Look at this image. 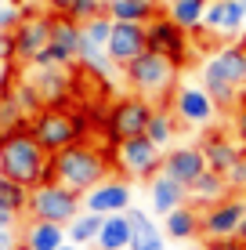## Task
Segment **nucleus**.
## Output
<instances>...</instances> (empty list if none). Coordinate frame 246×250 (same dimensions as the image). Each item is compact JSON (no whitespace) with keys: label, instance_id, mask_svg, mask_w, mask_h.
I'll return each mask as SVG.
<instances>
[{"label":"nucleus","instance_id":"1","mask_svg":"<svg viewBox=\"0 0 246 250\" xmlns=\"http://www.w3.org/2000/svg\"><path fill=\"white\" fill-rule=\"evenodd\" d=\"M113 174V156L98 145H87V142H73L65 149L51 152V182L73 188V192H87L95 188L101 178Z\"/></svg>","mask_w":246,"mask_h":250},{"label":"nucleus","instance_id":"2","mask_svg":"<svg viewBox=\"0 0 246 250\" xmlns=\"http://www.w3.org/2000/svg\"><path fill=\"white\" fill-rule=\"evenodd\" d=\"M0 174L22 182L25 188L51 178V152L37 142V134L29 127L0 134Z\"/></svg>","mask_w":246,"mask_h":250},{"label":"nucleus","instance_id":"3","mask_svg":"<svg viewBox=\"0 0 246 250\" xmlns=\"http://www.w3.org/2000/svg\"><path fill=\"white\" fill-rule=\"evenodd\" d=\"M177 73H181V65L170 62L167 55H159V51H152V47H145L138 58H131L123 65V80L131 87V94L152 102V105H170V94L181 83Z\"/></svg>","mask_w":246,"mask_h":250},{"label":"nucleus","instance_id":"4","mask_svg":"<svg viewBox=\"0 0 246 250\" xmlns=\"http://www.w3.org/2000/svg\"><path fill=\"white\" fill-rule=\"evenodd\" d=\"M29 131L37 134V142L47 152H58L73 142H83L87 134V120L80 113H73L69 105H44L37 116L29 120Z\"/></svg>","mask_w":246,"mask_h":250},{"label":"nucleus","instance_id":"5","mask_svg":"<svg viewBox=\"0 0 246 250\" xmlns=\"http://www.w3.org/2000/svg\"><path fill=\"white\" fill-rule=\"evenodd\" d=\"M109 156H113V170L123 174L127 182H149L159 170V163H163V149H159L149 134H138V138L113 142V152H109Z\"/></svg>","mask_w":246,"mask_h":250},{"label":"nucleus","instance_id":"6","mask_svg":"<svg viewBox=\"0 0 246 250\" xmlns=\"http://www.w3.org/2000/svg\"><path fill=\"white\" fill-rule=\"evenodd\" d=\"M80 192L58 185V182H40L29 188V203H25V218H40V221H58V225H69L80 214Z\"/></svg>","mask_w":246,"mask_h":250},{"label":"nucleus","instance_id":"7","mask_svg":"<svg viewBox=\"0 0 246 250\" xmlns=\"http://www.w3.org/2000/svg\"><path fill=\"white\" fill-rule=\"evenodd\" d=\"M199 73H203V83H228V87L246 94V44L228 40V44L214 47Z\"/></svg>","mask_w":246,"mask_h":250},{"label":"nucleus","instance_id":"8","mask_svg":"<svg viewBox=\"0 0 246 250\" xmlns=\"http://www.w3.org/2000/svg\"><path fill=\"white\" fill-rule=\"evenodd\" d=\"M145 37H149V47L159 51V55H167L170 62H177V65H189L192 62V51H196L192 33L181 29L174 19H167L163 11H159L156 19L145 22Z\"/></svg>","mask_w":246,"mask_h":250},{"label":"nucleus","instance_id":"9","mask_svg":"<svg viewBox=\"0 0 246 250\" xmlns=\"http://www.w3.org/2000/svg\"><path fill=\"white\" fill-rule=\"evenodd\" d=\"M149 116H152V102L138 98V94H123V98H116L113 109H109V116H105L109 142H123V138L145 134Z\"/></svg>","mask_w":246,"mask_h":250},{"label":"nucleus","instance_id":"10","mask_svg":"<svg viewBox=\"0 0 246 250\" xmlns=\"http://www.w3.org/2000/svg\"><path fill=\"white\" fill-rule=\"evenodd\" d=\"M15 37V62L29 65L51 40V11H37V4L22 7V22L11 29Z\"/></svg>","mask_w":246,"mask_h":250},{"label":"nucleus","instance_id":"11","mask_svg":"<svg viewBox=\"0 0 246 250\" xmlns=\"http://www.w3.org/2000/svg\"><path fill=\"white\" fill-rule=\"evenodd\" d=\"M246 218V192H228L225 200L203 207V218H199V236L207 239H228L235 236Z\"/></svg>","mask_w":246,"mask_h":250},{"label":"nucleus","instance_id":"12","mask_svg":"<svg viewBox=\"0 0 246 250\" xmlns=\"http://www.w3.org/2000/svg\"><path fill=\"white\" fill-rule=\"evenodd\" d=\"M170 109L177 116V124L185 127H214L217 120V105L210 102V94L203 83H177L174 94H170Z\"/></svg>","mask_w":246,"mask_h":250},{"label":"nucleus","instance_id":"13","mask_svg":"<svg viewBox=\"0 0 246 250\" xmlns=\"http://www.w3.org/2000/svg\"><path fill=\"white\" fill-rule=\"evenodd\" d=\"M25 80L37 87L44 105H65L73 91V65H25Z\"/></svg>","mask_w":246,"mask_h":250},{"label":"nucleus","instance_id":"14","mask_svg":"<svg viewBox=\"0 0 246 250\" xmlns=\"http://www.w3.org/2000/svg\"><path fill=\"white\" fill-rule=\"evenodd\" d=\"M246 29V11L243 0H210L203 15V29L210 40H239Z\"/></svg>","mask_w":246,"mask_h":250},{"label":"nucleus","instance_id":"15","mask_svg":"<svg viewBox=\"0 0 246 250\" xmlns=\"http://www.w3.org/2000/svg\"><path fill=\"white\" fill-rule=\"evenodd\" d=\"M80 203H83V210H91V214H120V210L131 207V185H127L123 174H109V178H101L95 188H87V192L80 196Z\"/></svg>","mask_w":246,"mask_h":250},{"label":"nucleus","instance_id":"16","mask_svg":"<svg viewBox=\"0 0 246 250\" xmlns=\"http://www.w3.org/2000/svg\"><path fill=\"white\" fill-rule=\"evenodd\" d=\"M149 47V37H145V22H113V33H109V58L116 65H127L131 58H138L141 51Z\"/></svg>","mask_w":246,"mask_h":250},{"label":"nucleus","instance_id":"17","mask_svg":"<svg viewBox=\"0 0 246 250\" xmlns=\"http://www.w3.org/2000/svg\"><path fill=\"white\" fill-rule=\"evenodd\" d=\"M199 149H203L207 167H210V170H221V174H228V167H232V163L246 152L243 145L235 142V134H232V131H221V127H210V131L203 134Z\"/></svg>","mask_w":246,"mask_h":250},{"label":"nucleus","instance_id":"18","mask_svg":"<svg viewBox=\"0 0 246 250\" xmlns=\"http://www.w3.org/2000/svg\"><path fill=\"white\" fill-rule=\"evenodd\" d=\"M159 170H163V174H170V178H177L181 185H192L203 170H207V160H203V149H199V145H181V149L163 152Z\"/></svg>","mask_w":246,"mask_h":250},{"label":"nucleus","instance_id":"19","mask_svg":"<svg viewBox=\"0 0 246 250\" xmlns=\"http://www.w3.org/2000/svg\"><path fill=\"white\" fill-rule=\"evenodd\" d=\"M149 200H152V210L167 218L174 207L189 203V185H181L177 178L163 174V170H156V174L149 178Z\"/></svg>","mask_w":246,"mask_h":250},{"label":"nucleus","instance_id":"20","mask_svg":"<svg viewBox=\"0 0 246 250\" xmlns=\"http://www.w3.org/2000/svg\"><path fill=\"white\" fill-rule=\"evenodd\" d=\"M19 243L25 250H58L65 243V225L58 221H40V218H29L22 229V239Z\"/></svg>","mask_w":246,"mask_h":250},{"label":"nucleus","instance_id":"21","mask_svg":"<svg viewBox=\"0 0 246 250\" xmlns=\"http://www.w3.org/2000/svg\"><path fill=\"white\" fill-rule=\"evenodd\" d=\"M127 218H131V250H163V229L145 210L127 207Z\"/></svg>","mask_w":246,"mask_h":250},{"label":"nucleus","instance_id":"22","mask_svg":"<svg viewBox=\"0 0 246 250\" xmlns=\"http://www.w3.org/2000/svg\"><path fill=\"white\" fill-rule=\"evenodd\" d=\"M228 192H232L228 178L221 174V170H210V167L203 170V174H199L192 185H189V200H192V203H199V207H210V203L225 200Z\"/></svg>","mask_w":246,"mask_h":250},{"label":"nucleus","instance_id":"23","mask_svg":"<svg viewBox=\"0 0 246 250\" xmlns=\"http://www.w3.org/2000/svg\"><path fill=\"white\" fill-rule=\"evenodd\" d=\"M95 243H98V250H131V218H127V210L105 214Z\"/></svg>","mask_w":246,"mask_h":250},{"label":"nucleus","instance_id":"24","mask_svg":"<svg viewBox=\"0 0 246 250\" xmlns=\"http://www.w3.org/2000/svg\"><path fill=\"white\" fill-rule=\"evenodd\" d=\"M199 218H203V210H196L192 203L174 207V210L167 214V221H163V236H170V239H196L199 236Z\"/></svg>","mask_w":246,"mask_h":250},{"label":"nucleus","instance_id":"25","mask_svg":"<svg viewBox=\"0 0 246 250\" xmlns=\"http://www.w3.org/2000/svg\"><path fill=\"white\" fill-rule=\"evenodd\" d=\"M76 65H83L101 83H113L116 73H120V65L109 58V51L105 47H95V44H80V58H76Z\"/></svg>","mask_w":246,"mask_h":250},{"label":"nucleus","instance_id":"26","mask_svg":"<svg viewBox=\"0 0 246 250\" xmlns=\"http://www.w3.org/2000/svg\"><path fill=\"white\" fill-rule=\"evenodd\" d=\"M207 4L210 0H167L163 15L167 19H174L181 29H189L192 37L203 29V15H207Z\"/></svg>","mask_w":246,"mask_h":250},{"label":"nucleus","instance_id":"27","mask_svg":"<svg viewBox=\"0 0 246 250\" xmlns=\"http://www.w3.org/2000/svg\"><path fill=\"white\" fill-rule=\"evenodd\" d=\"M47 44L62 47L76 62V58H80V22H73L69 15H51V40Z\"/></svg>","mask_w":246,"mask_h":250},{"label":"nucleus","instance_id":"28","mask_svg":"<svg viewBox=\"0 0 246 250\" xmlns=\"http://www.w3.org/2000/svg\"><path fill=\"white\" fill-rule=\"evenodd\" d=\"M105 15L113 22H149L159 15V7L149 0H105Z\"/></svg>","mask_w":246,"mask_h":250},{"label":"nucleus","instance_id":"29","mask_svg":"<svg viewBox=\"0 0 246 250\" xmlns=\"http://www.w3.org/2000/svg\"><path fill=\"white\" fill-rule=\"evenodd\" d=\"M177 127H181V124H177V116H174V109H170V105H152V116H149L145 134L159 145V149H167V145L174 142Z\"/></svg>","mask_w":246,"mask_h":250},{"label":"nucleus","instance_id":"30","mask_svg":"<svg viewBox=\"0 0 246 250\" xmlns=\"http://www.w3.org/2000/svg\"><path fill=\"white\" fill-rule=\"evenodd\" d=\"M101 221H105V214H91V210L76 214L69 225H65V239H69V243H76V247L95 243L98 232H101Z\"/></svg>","mask_w":246,"mask_h":250},{"label":"nucleus","instance_id":"31","mask_svg":"<svg viewBox=\"0 0 246 250\" xmlns=\"http://www.w3.org/2000/svg\"><path fill=\"white\" fill-rule=\"evenodd\" d=\"M19 127H29V116H25L22 105L15 102L11 87H0V134L4 131H19Z\"/></svg>","mask_w":246,"mask_h":250},{"label":"nucleus","instance_id":"32","mask_svg":"<svg viewBox=\"0 0 246 250\" xmlns=\"http://www.w3.org/2000/svg\"><path fill=\"white\" fill-rule=\"evenodd\" d=\"M25 203H29V188L22 182H15V178L0 174V207H7L15 214H25Z\"/></svg>","mask_w":246,"mask_h":250},{"label":"nucleus","instance_id":"33","mask_svg":"<svg viewBox=\"0 0 246 250\" xmlns=\"http://www.w3.org/2000/svg\"><path fill=\"white\" fill-rule=\"evenodd\" d=\"M109 33H113V19L101 11V15H95L91 22H83V25H80V44L105 47V44H109Z\"/></svg>","mask_w":246,"mask_h":250},{"label":"nucleus","instance_id":"34","mask_svg":"<svg viewBox=\"0 0 246 250\" xmlns=\"http://www.w3.org/2000/svg\"><path fill=\"white\" fill-rule=\"evenodd\" d=\"M11 94H15V102H19L22 105V113L25 116H37L40 109H44V102H40V94H37V87H33L29 80H25V76H19V80H11Z\"/></svg>","mask_w":246,"mask_h":250},{"label":"nucleus","instance_id":"35","mask_svg":"<svg viewBox=\"0 0 246 250\" xmlns=\"http://www.w3.org/2000/svg\"><path fill=\"white\" fill-rule=\"evenodd\" d=\"M101 11H105V0H76L73 11H69V19L83 25V22L95 19V15H101Z\"/></svg>","mask_w":246,"mask_h":250},{"label":"nucleus","instance_id":"36","mask_svg":"<svg viewBox=\"0 0 246 250\" xmlns=\"http://www.w3.org/2000/svg\"><path fill=\"white\" fill-rule=\"evenodd\" d=\"M225 178H228V185H232V192H246V152L228 167Z\"/></svg>","mask_w":246,"mask_h":250},{"label":"nucleus","instance_id":"37","mask_svg":"<svg viewBox=\"0 0 246 250\" xmlns=\"http://www.w3.org/2000/svg\"><path fill=\"white\" fill-rule=\"evenodd\" d=\"M19 22H22V7H15V4H7V0H0V33H11Z\"/></svg>","mask_w":246,"mask_h":250},{"label":"nucleus","instance_id":"38","mask_svg":"<svg viewBox=\"0 0 246 250\" xmlns=\"http://www.w3.org/2000/svg\"><path fill=\"white\" fill-rule=\"evenodd\" d=\"M232 134H235V142L246 149V98L232 109Z\"/></svg>","mask_w":246,"mask_h":250},{"label":"nucleus","instance_id":"39","mask_svg":"<svg viewBox=\"0 0 246 250\" xmlns=\"http://www.w3.org/2000/svg\"><path fill=\"white\" fill-rule=\"evenodd\" d=\"M207 250H246V243H239L235 236H228V239H207Z\"/></svg>","mask_w":246,"mask_h":250},{"label":"nucleus","instance_id":"40","mask_svg":"<svg viewBox=\"0 0 246 250\" xmlns=\"http://www.w3.org/2000/svg\"><path fill=\"white\" fill-rule=\"evenodd\" d=\"M0 62H15V37L0 33Z\"/></svg>","mask_w":246,"mask_h":250},{"label":"nucleus","instance_id":"41","mask_svg":"<svg viewBox=\"0 0 246 250\" xmlns=\"http://www.w3.org/2000/svg\"><path fill=\"white\" fill-rule=\"evenodd\" d=\"M73 4H76V0H44V7H47L51 15H69Z\"/></svg>","mask_w":246,"mask_h":250},{"label":"nucleus","instance_id":"42","mask_svg":"<svg viewBox=\"0 0 246 250\" xmlns=\"http://www.w3.org/2000/svg\"><path fill=\"white\" fill-rule=\"evenodd\" d=\"M19 218H22V214H15V210H7V207H0V229H19Z\"/></svg>","mask_w":246,"mask_h":250},{"label":"nucleus","instance_id":"43","mask_svg":"<svg viewBox=\"0 0 246 250\" xmlns=\"http://www.w3.org/2000/svg\"><path fill=\"white\" fill-rule=\"evenodd\" d=\"M15 247H19L15 229H0V250H15Z\"/></svg>","mask_w":246,"mask_h":250},{"label":"nucleus","instance_id":"44","mask_svg":"<svg viewBox=\"0 0 246 250\" xmlns=\"http://www.w3.org/2000/svg\"><path fill=\"white\" fill-rule=\"evenodd\" d=\"M235 239H239V243H246V218H243V225H239V232H235Z\"/></svg>","mask_w":246,"mask_h":250},{"label":"nucleus","instance_id":"45","mask_svg":"<svg viewBox=\"0 0 246 250\" xmlns=\"http://www.w3.org/2000/svg\"><path fill=\"white\" fill-rule=\"evenodd\" d=\"M7 80V62H0V83Z\"/></svg>","mask_w":246,"mask_h":250},{"label":"nucleus","instance_id":"46","mask_svg":"<svg viewBox=\"0 0 246 250\" xmlns=\"http://www.w3.org/2000/svg\"><path fill=\"white\" fill-rule=\"evenodd\" d=\"M58 250H83V247H76V243H62Z\"/></svg>","mask_w":246,"mask_h":250},{"label":"nucleus","instance_id":"47","mask_svg":"<svg viewBox=\"0 0 246 250\" xmlns=\"http://www.w3.org/2000/svg\"><path fill=\"white\" fill-rule=\"evenodd\" d=\"M7 4H15V7H25V4H29V0H7Z\"/></svg>","mask_w":246,"mask_h":250},{"label":"nucleus","instance_id":"48","mask_svg":"<svg viewBox=\"0 0 246 250\" xmlns=\"http://www.w3.org/2000/svg\"><path fill=\"white\" fill-rule=\"evenodd\" d=\"M149 4H156V7H159V4H167V0H149Z\"/></svg>","mask_w":246,"mask_h":250},{"label":"nucleus","instance_id":"49","mask_svg":"<svg viewBox=\"0 0 246 250\" xmlns=\"http://www.w3.org/2000/svg\"><path fill=\"white\" fill-rule=\"evenodd\" d=\"M29 4H37V7H40V4H44V0H29Z\"/></svg>","mask_w":246,"mask_h":250},{"label":"nucleus","instance_id":"50","mask_svg":"<svg viewBox=\"0 0 246 250\" xmlns=\"http://www.w3.org/2000/svg\"><path fill=\"white\" fill-rule=\"evenodd\" d=\"M15 250H25V247H22V243H19V247H15Z\"/></svg>","mask_w":246,"mask_h":250},{"label":"nucleus","instance_id":"51","mask_svg":"<svg viewBox=\"0 0 246 250\" xmlns=\"http://www.w3.org/2000/svg\"><path fill=\"white\" fill-rule=\"evenodd\" d=\"M243 11H246V0H243Z\"/></svg>","mask_w":246,"mask_h":250},{"label":"nucleus","instance_id":"52","mask_svg":"<svg viewBox=\"0 0 246 250\" xmlns=\"http://www.w3.org/2000/svg\"><path fill=\"white\" fill-rule=\"evenodd\" d=\"M239 40H243V44H246V37H239Z\"/></svg>","mask_w":246,"mask_h":250}]
</instances>
